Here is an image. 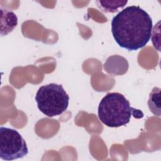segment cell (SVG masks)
I'll use <instances>...</instances> for the list:
<instances>
[{
    "label": "cell",
    "mask_w": 161,
    "mask_h": 161,
    "mask_svg": "<svg viewBox=\"0 0 161 161\" xmlns=\"http://www.w3.org/2000/svg\"><path fill=\"white\" fill-rule=\"evenodd\" d=\"M153 28L150 15L138 6H130L119 11L111 21V32L118 45L129 51L144 47Z\"/></svg>",
    "instance_id": "obj_1"
},
{
    "label": "cell",
    "mask_w": 161,
    "mask_h": 161,
    "mask_svg": "<svg viewBox=\"0 0 161 161\" xmlns=\"http://www.w3.org/2000/svg\"><path fill=\"white\" fill-rule=\"evenodd\" d=\"M131 116L142 118L143 113L132 108L129 101L119 92H109L101 100L98 106V118L106 126L118 128L128 124Z\"/></svg>",
    "instance_id": "obj_2"
},
{
    "label": "cell",
    "mask_w": 161,
    "mask_h": 161,
    "mask_svg": "<svg viewBox=\"0 0 161 161\" xmlns=\"http://www.w3.org/2000/svg\"><path fill=\"white\" fill-rule=\"evenodd\" d=\"M38 109L48 117H53L65 112L69 96L61 84L50 83L41 86L35 95Z\"/></svg>",
    "instance_id": "obj_3"
},
{
    "label": "cell",
    "mask_w": 161,
    "mask_h": 161,
    "mask_svg": "<svg viewBox=\"0 0 161 161\" xmlns=\"http://www.w3.org/2000/svg\"><path fill=\"white\" fill-rule=\"evenodd\" d=\"M28 153L26 143L19 133L13 128H0V157L4 160L23 158Z\"/></svg>",
    "instance_id": "obj_4"
},
{
    "label": "cell",
    "mask_w": 161,
    "mask_h": 161,
    "mask_svg": "<svg viewBox=\"0 0 161 161\" xmlns=\"http://www.w3.org/2000/svg\"><path fill=\"white\" fill-rule=\"evenodd\" d=\"M1 35H6L16 26L18 18L16 14L9 10L1 9Z\"/></svg>",
    "instance_id": "obj_5"
},
{
    "label": "cell",
    "mask_w": 161,
    "mask_h": 161,
    "mask_svg": "<svg viewBox=\"0 0 161 161\" xmlns=\"http://www.w3.org/2000/svg\"><path fill=\"white\" fill-rule=\"evenodd\" d=\"M148 105L150 111L156 116H160V89L154 87L150 94L148 101Z\"/></svg>",
    "instance_id": "obj_6"
},
{
    "label": "cell",
    "mask_w": 161,
    "mask_h": 161,
    "mask_svg": "<svg viewBox=\"0 0 161 161\" xmlns=\"http://www.w3.org/2000/svg\"><path fill=\"white\" fill-rule=\"evenodd\" d=\"M128 3L127 1H97L98 6L104 12L114 13L119 8L124 7Z\"/></svg>",
    "instance_id": "obj_7"
}]
</instances>
